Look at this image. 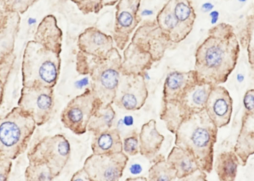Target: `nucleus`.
I'll return each instance as SVG.
<instances>
[{
	"mask_svg": "<svg viewBox=\"0 0 254 181\" xmlns=\"http://www.w3.org/2000/svg\"><path fill=\"white\" fill-rule=\"evenodd\" d=\"M240 51L233 27L220 23L211 27L195 54L198 81L217 86L224 83L237 64Z\"/></svg>",
	"mask_w": 254,
	"mask_h": 181,
	"instance_id": "obj_1",
	"label": "nucleus"
},
{
	"mask_svg": "<svg viewBox=\"0 0 254 181\" xmlns=\"http://www.w3.org/2000/svg\"><path fill=\"white\" fill-rule=\"evenodd\" d=\"M217 127L205 109L184 120L175 133V144L194 157L201 170L209 173L213 162V148Z\"/></svg>",
	"mask_w": 254,
	"mask_h": 181,
	"instance_id": "obj_2",
	"label": "nucleus"
},
{
	"mask_svg": "<svg viewBox=\"0 0 254 181\" xmlns=\"http://www.w3.org/2000/svg\"><path fill=\"white\" fill-rule=\"evenodd\" d=\"M122 57L114 48L103 59L86 55L78 51L76 69L80 75H89L91 90L103 106L114 103L122 75Z\"/></svg>",
	"mask_w": 254,
	"mask_h": 181,
	"instance_id": "obj_3",
	"label": "nucleus"
},
{
	"mask_svg": "<svg viewBox=\"0 0 254 181\" xmlns=\"http://www.w3.org/2000/svg\"><path fill=\"white\" fill-rule=\"evenodd\" d=\"M61 63L60 54L35 40L28 41L22 62V86L54 88L60 75Z\"/></svg>",
	"mask_w": 254,
	"mask_h": 181,
	"instance_id": "obj_4",
	"label": "nucleus"
},
{
	"mask_svg": "<svg viewBox=\"0 0 254 181\" xmlns=\"http://www.w3.org/2000/svg\"><path fill=\"white\" fill-rule=\"evenodd\" d=\"M33 118L15 106L0 119V156L16 159L27 149L36 127Z\"/></svg>",
	"mask_w": 254,
	"mask_h": 181,
	"instance_id": "obj_5",
	"label": "nucleus"
},
{
	"mask_svg": "<svg viewBox=\"0 0 254 181\" xmlns=\"http://www.w3.org/2000/svg\"><path fill=\"white\" fill-rule=\"evenodd\" d=\"M214 86L198 82L178 100L163 103L160 118L166 128L175 134L181 123L190 115L205 109L209 94Z\"/></svg>",
	"mask_w": 254,
	"mask_h": 181,
	"instance_id": "obj_6",
	"label": "nucleus"
},
{
	"mask_svg": "<svg viewBox=\"0 0 254 181\" xmlns=\"http://www.w3.org/2000/svg\"><path fill=\"white\" fill-rule=\"evenodd\" d=\"M70 155L67 139L60 134L41 139L28 151L29 163L46 164L56 178L66 165Z\"/></svg>",
	"mask_w": 254,
	"mask_h": 181,
	"instance_id": "obj_7",
	"label": "nucleus"
},
{
	"mask_svg": "<svg viewBox=\"0 0 254 181\" xmlns=\"http://www.w3.org/2000/svg\"><path fill=\"white\" fill-rule=\"evenodd\" d=\"M100 104L91 89L86 88L67 103L61 114V121L65 128L82 135L87 130L90 119Z\"/></svg>",
	"mask_w": 254,
	"mask_h": 181,
	"instance_id": "obj_8",
	"label": "nucleus"
},
{
	"mask_svg": "<svg viewBox=\"0 0 254 181\" xmlns=\"http://www.w3.org/2000/svg\"><path fill=\"white\" fill-rule=\"evenodd\" d=\"M54 105L53 88L44 86H23L17 102V106L28 113L38 126L50 119Z\"/></svg>",
	"mask_w": 254,
	"mask_h": 181,
	"instance_id": "obj_9",
	"label": "nucleus"
},
{
	"mask_svg": "<svg viewBox=\"0 0 254 181\" xmlns=\"http://www.w3.org/2000/svg\"><path fill=\"white\" fill-rule=\"evenodd\" d=\"M128 161L123 151L112 154H92L85 160L83 167L91 181H117L123 175Z\"/></svg>",
	"mask_w": 254,
	"mask_h": 181,
	"instance_id": "obj_10",
	"label": "nucleus"
},
{
	"mask_svg": "<svg viewBox=\"0 0 254 181\" xmlns=\"http://www.w3.org/2000/svg\"><path fill=\"white\" fill-rule=\"evenodd\" d=\"M148 95L144 75L122 74L114 104L120 109L137 110L144 105Z\"/></svg>",
	"mask_w": 254,
	"mask_h": 181,
	"instance_id": "obj_11",
	"label": "nucleus"
},
{
	"mask_svg": "<svg viewBox=\"0 0 254 181\" xmlns=\"http://www.w3.org/2000/svg\"><path fill=\"white\" fill-rule=\"evenodd\" d=\"M131 42L148 53L154 62L161 60L167 50L177 45L164 34L156 20L144 21L135 30Z\"/></svg>",
	"mask_w": 254,
	"mask_h": 181,
	"instance_id": "obj_12",
	"label": "nucleus"
},
{
	"mask_svg": "<svg viewBox=\"0 0 254 181\" xmlns=\"http://www.w3.org/2000/svg\"><path fill=\"white\" fill-rule=\"evenodd\" d=\"M142 0H119L116 8L113 38L117 47L123 50L141 19L138 11Z\"/></svg>",
	"mask_w": 254,
	"mask_h": 181,
	"instance_id": "obj_13",
	"label": "nucleus"
},
{
	"mask_svg": "<svg viewBox=\"0 0 254 181\" xmlns=\"http://www.w3.org/2000/svg\"><path fill=\"white\" fill-rule=\"evenodd\" d=\"M205 110L217 128L229 123L232 112V99L226 89L219 85L213 87Z\"/></svg>",
	"mask_w": 254,
	"mask_h": 181,
	"instance_id": "obj_14",
	"label": "nucleus"
},
{
	"mask_svg": "<svg viewBox=\"0 0 254 181\" xmlns=\"http://www.w3.org/2000/svg\"><path fill=\"white\" fill-rule=\"evenodd\" d=\"M113 37L95 27L86 28L78 36L79 51L96 58H106L114 48Z\"/></svg>",
	"mask_w": 254,
	"mask_h": 181,
	"instance_id": "obj_15",
	"label": "nucleus"
},
{
	"mask_svg": "<svg viewBox=\"0 0 254 181\" xmlns=\"http://www.w3.org/2000/svg\"><path fill=\"white\" fill-rule=\"evenodd\" d=\"M198 82L195 71H173L169 73L164 81L163 103L178 100L191 87Z\"/></svg>",
	"mask_w": 254,
	"mask_h": 181,
	"instance_id": "obj_16",
	"label": "nucleus"
},
{
	"mask_svg": "<svg viewBox=\"0 0 254 181\" xmlns=\"http://www.w3.org/2000/svg\"><path fill=\"white\" fill-rule=\"evenodd\" d=\"M121 64L123 75H143L154 63L151 55L130 42L124 49Z\"/></svg>",
	"mask_w": 254,
	"mask_h": 181,
	"instance_id": "obj_17",
	"label": "nucleus"
},
{
	"mask_svg": "<svg viewBox=\"0 0 254 181\" xmlns=\"http://www.w3.org/2000/svg\"><path fill=\"white\" fill-rule=\"evenodd\" d=\"M34 40L47 49L61 53L63 33L54 16L48 15L42 20L34 34Z\"/></svg>",
	"mask_w": 254,
	"mask_h": 181,
	"instance_id": "obj_18",
	"label": "nucleus"
},
{
	"mask_svg": "<svg viewBox=\"0 0 254 181\" xmlns=\"http://www.w3.org/2000/svg\"><path fill=\"white\" fill-rule=\"evenodd\" d=\"M164 140V136L156 128L155 120L150 119L142 125L139 133V153L152 160L158 155Z\"/></svg>",
	"mask_w": 254,
	"mask_h": 181,
	"instance_id": "obj_19",
	"label": "nucleus"
},
{
	"mask_svg": "<svg viewBox=\"0 0 254 181\" xmlns=\"http://www.w3.org/2000/svg\"><path fill=\"white\" fill-rule=\"evenodd\" d=\"M91 148L96 155L112 154L123 151V142L117 128H110L93 134Z\"/></svg>",
	"mask_w": 254,
	"mask_h": 181,
	"instance_id": "obj_20",
	"label": "nucleus"
},
{
	"mask_svg": "<svg viewBox=\"0 0 254 181\" xmlns=\"http://www.w3.org/2000/svg\"><path fill=\"white\" fill-rule=\"evenodd\" d=\"M4 16H1L0 58L9 56L12 53L15 34L20 24L18 13L5 11Z\"/></svg>",
	"mask_w": 254,
	"mask_h": 181,
	"instance_id": "obj_21",
	"label": "nucleus"
},
{
	"mask_svg": "<svg viewBox=\"0 0 254 181\" xmlns=\"http://www.w3.org/2000/svg\"><path fill=\"white\" fill-rule=\"evenodd\" d=\"M156 21L164 34L174 43L178 44L184 39L179 22L172 7V0H169L158 12Z\"/></svg>",
	"mask_w": 254,
	"mask_h": 181,
	"instance_id": "obj_22",
	"label": "nucleus"
},
{
	"mask_svg": "<svg viewBox=\"0 0 254 181\" xmlns=\"http://www.w3.org/2000/svg\"><path fill=\"white\" fill-rule=\"evenodd\" d=\"M166 160L176 170L177 178L180 180L199 169L192 155L176 146L171 149Z\"/></svg>",
	"mask_w": 254,
	"mask_h": 181,
	"instance_id": "obj_23",
	"label": "nucleus"
},
{
	"mask_svg": "<svg viewBox=\"0 0 254 181\" xmlns=\"http://www.w3.org/2000/svg\"><path fill=\"white\" fill-rule=\"evenodd\" d=\"M172 7L185 39L192 29L196 14L190 0H172Z\"/></svg>",
	"mask_w": 254,
	"mask_h": 181,
	"instance_id": "obj_24",
	"label": "nucleus"
},
{
	"mask_svg": "<svg viewBox=\"0 0 254 181\" xmlns=\"http://www.w3.org/2000/svg\"><path fill=\"white\" fill-rule=\"evenodd\" d=\"M115 116L112 104L105 106L100 104L91 117L87 130L93 134L108 130L112 128Z\"/></svg>",
	"mask_w": 254,
	"mask_h": 181,
	"instance_id": "obj_25",
	"label": "nucleus"
},
{
	"mask_svg": "<svg viewBox=\"0 0 254 181\" xmlns=\"http://www.w3.org/2000/svg\"><path fill=\"white\" fill-rule=\"evenodd\" d=\"M238 159L232 151L224 152L216 159L214 168L220 181H234L237 174Z\"/></svg>",
	"mask_w": 254,
	"mask_h": 181,
	"instance_id": "obj_26",
	"label": "nucleus"
},
{
	"mask_svg": "<svg viewBox=\"0 0 254 181\" xmlns=\"http://www.w3.org/2000/svg\"><path fill=\"white\" fill-rule=\"evenodd\" d=\"M153 160L154 164L148 170L149 181H170L177 179L176 170L164 156L159 155Z\"/></svg>",
	"mask_w": 254,
	"mask_h": 181,
	"instance_id": "obj_27",
	"label": "nucleus"
},
{
	"mask_svg": "<svg viewBox=\"0 0 254 181\" xmlns=\"http://www.w3.org/2000/svg\"><path fill=\"white\" fill-rule=\"evenodd\" d=\"M240 42L247 49L248 61L254 69V17H247L246 24L241 33Z\"/></svg>",
	"mask_w": 254,
	"mask_h": 181,
	"instance_id": "obj_28",
	"label": "nucleus"
},
{
	"mask_svg": "<svg viewBox=\"0 0 254 181\" xmlns=\"http://www.w3.org/2000/svg\"><path fill=\"white\" fill-rule=\"evenodd\" d=\"M27 181H52L55 178L45 164L29 163L24 173Z\"/></svg>",
	"mask_w": 254,
	"mask_h": 181,
	"instance_id": "obj_29",
	"label": "nucleus"
},
{
	"mask_svg": "<svg viewBox=\"0 0 254 181\" xmlns=\"http://www.w3.org/2000/svg\"><path fill=\"white\" fill-rule=\"evenodd\" d=\"M124 152L127 156H135L139 153V134L135 131L129 132L123 139Z\"/></svg>",
	"mask_w": 254,
	"mask_h": 181,
	"instance_id": "obj_30",
	"label": "nucleus"
},
{
	"mask_svg": "<svg viewBox=\"0 0 254 181\" xmlns=\"http://www.w3.org/2000/svg\"><path fill=\"white\" fill-rule=\"evenodd\" d=\"M37 0H1L4 11L23 13Z\"/></svg>",
	"mask_w": 254,
	"mask_h": 181,
	"instance_id": "obj_31",
	"label": "nucleus"
},
{
	"mask_svg": "<svg viewBox=\"0 0 254 181\" xmlns=\"http://www.w3.org/2000/svg\"><path fill=\"white\" fill-rule=\"evenodd\" d=\"M84 13H97L103 6V0H71Z\"/></svg>",
	"mask_w": 254,
	"mask_h": 181,
	"instance_id": "obj_32",
	"label": "nucleus"
},
{
	"mask_svg": "<svg viewBox=\"0 0 254 181\" xmlns=\"http://www.w3.org/2000/svg\"><path fill=\"white\" fill-rule=\"evenodd\" d=\"M12 166V160L0 156V180L5 181L9 178Z\"/></svg>",
	"mask_w": 254,
	"mask_h": 181,
	"instance_id": "obj_33",
	"label": "nucleus"
},
{
	"mask_svg": "<svg viewBox=\"0 0 254 181\" xmlns=\"http://www.w3.org/2000/svg\"><path fill=\"white\" fill-rule=\"evenodd\" d=\"M70 181H91L89 175L87 172L85 171L84 168L82 167L80 170L74 173L72 177L71 178Z\"/></svg>",
	"mask_w": 254,
	"mask_h": 181,
	"instance_id": "obj_34",
	"label": "nucleus"
},
{
	"mask_svg": "<svg viewBox=\"0 0 254 181\" xmlns=\"http://www.w3.org/2000/svg\"><path fill=\"white\" fill-rule=\"evenodd\" d=\"M206 174L205 172L198 169L191 175L182 179L181 181H205Z\"/></svg>",
	"mask_w": 254,
	"mask_h": 181,
	"instance_id": "obj_35",
	"label": "nucleus"
},
{
	"mask_svg": "<svg viewBox=\"0 0 254 181\" xmlns=\"http://www.w3.org/2000/svg\"><path fill=\"white\" fill-rule=\"evenodd\" d=\"M141 171V166L138 164L134 163L129 167V171L133 175L138 174Z\"/></svg>",
	"mask_w": 254,
	"mask_h": 181,
	"instance_id": "obj_36",
	"label": "nucleus"
},
{
	"mask_svg": "<svg viewBox=\"0 0 254 181\" xmlns=\"http://www.w3.org/2000/svg\"><path fill=\"white\" fill-rule=\"evenodd\" d=\"M239 0L241 1H245L246 0Z\"/></svg>",
	"mask_w": 254,
	"mask_h": 181,
	"instance_id": "obj_37",
	"label": "nucleus"
},
{
	"mask_svg": "<svg viewBox=\"0 0 254 181\" xmlns=\"http://www.w3.org/2000/svg\"><path fill=\"white\" fill-rule=\"evenodd\" d=\"M253 16L254 17V13L253 14Z\"/></svg>",
	"mask_w": 254,
	"mask_h": 181,
	"instance_id": "obj_38",
	"label": "nucleus"
}]
</instances>
